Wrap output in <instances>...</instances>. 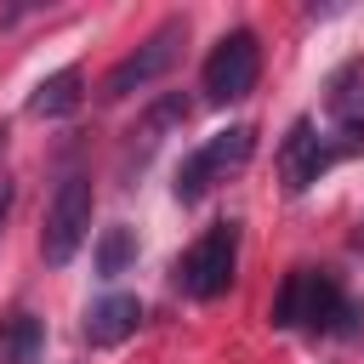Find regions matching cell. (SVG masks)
<instances>
[{"label": "cell", "instance_id": "14", "mask_svg": "<svg viewBox=\"0 0 364 364\" xmlns=\"http://www.w3.org/2000/svg\"><path fill=\"white\" fill-rule=\"evenodd\" d=\"M6 210H11V182H0V222H6Z\"/></svg>", "mask_w": 364, "mask_h": 364}, {"label": "cell", "instance_id": "5", "mask_svg": "<svg viewBox=\"0 0 364 364\" xmlns=\"http://www.w3.org/2000/svg\"><path fill=\"white\" fill-rule=\"evenodd\" d=\"M279 159H284V182H290V193H301L307 182H318V176H324L330 148L313 136V119H296V125H290V136H284V148H279Z\"/></svg>", "mask_w": 364, "mask_h": 364}, {"label": "cell", "instance_id": "10", "mask_svg": "<svg viewBox=\"0 0 364 364\" xmlns=\"http://www.w3.org/2000/svg\"><path fill=\"white\" fill-rule=\"evenodd\" d=\"M193 154H199V165H205L210 182H216L222 171H239V165L256 154V131H250V125H228V131H216L210 142H199Z\"/></svg>", "mask_w": 364, "mask_h": 364}, {"label": "cell", "instance_id": "12", "mask_svg": "<svg viewBox=\"0 0 364 364\" xmlns=\"http://www.w3.org/2000/svg\"><path fill=\"white\" fill-rule=\"evenodd\" d=\"M330 108H336V125H341V148L347 154L364 148V85H341L330 97Z\"/></svg>", "mask_w": 364, "mask_h": 364}, {"label": "cell", "instance_id": "11", "mask_svg": "<svg viewBox=\"0 0 364 364\" xmlns=\"http://www.w3.org/2000/svg\"><path fill=\"white\" fill-rule=\"evenodd\" d=\"M131 262H136V233H131L125 222L102 228V233H97V273H102V279H119Z\"/></svg>", "mask_w": 364, "mask_h": 364}, {"label": "cell", "instance_id": "8", "mask_svg": "<svg viewBox=\"0 0 364 364\" xmlns=\"http://www.w3.org/2000/svg\"><path fill=\"white\" fill-rule=\"evenodd\" d=\"M341 284H336V273H313V267H301V324L307 330H336V313H341Z\"/></svg>", "mask_w": 364, "mask_h": 364}, {"label": "cell", "instance_id": "4", "mask_svg": "<svg viewBox=\"0 0 364 364\" xmlns=\"http://www.w3.org/2000/svg\"><path fill=\"white\" fill-rule=\"evenodd\" d=\"M256 74H262V46H256V34L250 28H233V34H222L216 40V51L205 57V97L216 102V108H228V102H239V97H250L256 91Z\"/></svg>", "mask_w": 364, "mask_h": 364}, {"label": "cell", "instance_id": "3", "mask_svg": "<svg viewBox=\"0 0 364 364\" xmlns=\"http://www.w3.org/2000/svg\"><path fill=\"white\" fill-rule=\"evenodd\" d=\"M182 40H188V23L182 17H165L131 57H119L108 74H102V97L108 102H119V97H131V91H142V85H154L171 63H176V51H182Z\"/></svg>", "mask_w": 364, "mask_h": 364}, {"label": "cell", "instance_id": "6", "mask_svg": "<svg viewBox=\"0 0 364 364\" xmlns=\"http://www.w3.org/2000/svg\"><path fill=\"white\" fill-rule=\"evenodd\" d=\"M136 324H142V301L136 296H102L85 313V341L91 347H119V341L136 336Z\"/></svg>", "mask_w": 364, "mask_h": 364}, {"label": "cell", "instance_id": "2", "mask_svg": "<svg viewBox=\"0 0 364 364\" xmlns=\"http://www.w3.org/2000/svg\"><path fill=\"white\" fill-rule=\"evenodd\" d=\"M85 233H91V182L74 171V176L57 182V193H51V205H46L40 256H46L51 267H63V262H74V250L85 245Z\"/></svg>", "mask_w": 364, "mask_h": 364}, {"label": "cell", "instance_id": "1", "mask_svg": "<svg viewBox=\"0 0 364 364\" xmlns=\"http://www.w3.org/2000/svg\"><path fill=\"white\" fill-rule=\"evenodd\" d=\"M233 262H239V222H210L176 262V284L193 296V301H210L233 284Z\"/></svg>", "mask_w": 364, "mask_h": 364}, {"label": "cell", "instance_id": "13", "mask_svg": "<svg viewBox=\"0 0 364 364\" xmlns=\"http://www.w3.org/2000/svg\"><path fill=\"white\" fill-rule=\"evenodd\" d=\"M273 324H279V330H296V324H301V267L284 273V284H279V296H273Z\"/></svg>", "mask_w": 364, "mask_h": 364}, {"label": "cell", "instance_id": "9", "mask_svg": "<svg viewBox=\"0 0 364 364\" xmlns=\"http://www.w3.org/2000/svg\"><path fill=\"white\" fill-rule=\"evenodd\" d=\"M40 347H46V324L28 307L0 318V364H40Z\"/></svg>", "mask_w": 364, "mask_h": 364}, {"label": "cell", "instance_id": "7", "mask_svg": "<svg viewBox=\"0 0 364 364\" xmlns=\"http://www.w3.org/2000/svg\"><path fill=\"white\" fill-rule=\"evenodd\" d=\"M80 97H85V74L68 63V68H57V74H46V80L34 85V97H28V114H40V119H57V114H74V108H80Z\"/></svg>", "mask_w": 364, "mask_h": 364}]
</instances>
